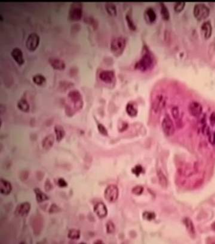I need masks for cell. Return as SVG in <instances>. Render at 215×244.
Listing matches in <instances>:
<instances>
[{
  "mask_svg": "<svg viewBox=\"0 0 215 244\" xmlns=\"http://www.w3.org/2000/svg\"><path fill=\"white\" fill-rule=\"evenodd\" d=\"M126 46V39L120 36L113 38L111 42V50L115 57L120 56L124 52Z\"/></svg>",
  "mask_w": 215,
  "mask_h": 244,
  "instance_id": "cell-1",
  "label": "cell"
},
{
  "mask_svg": "<svg viewBox=\"0 0 215 244\" xmlns=\"http://www.w3.org/2000/svg\"><path fill=\"white\" fill-rule=\"evenodd\" d=\"M68 99L71 103L73 105V110L77 112L81 110L84 105L83 97L78 90H72L68 95Z\"/></svg>",
  "mask_w": 215,
  "mask_h": 244,
  "instance_id": "cell-2",
  "label": "cell"
},
{
  "mask_svg": "<svg viewBox=\"0 0 215 244\" xmlns=\"http://www.w3.org/2000/svg\"><path fill=\"white\" fill-rule=\"evenodd\" d=\"M154 64V60L152 55L149 53H145L140 59L136 64V68L142 71H145L150 69Z\"/></svg>",
  "mask_w": 215,
  "mask_h": 244,
  "instance_id": "cell-3",
  "label": "cell"
},
{
  "mask_svg": "<svg viewBox=\"0 0 215 244\" xmlns=\"http://www.w3.org/2000/svg\"><path fill=\"white\" fill-rule=\"evenodd\" d=\"M83 16V4L81 2H74L71 4L68 17L73 21H79Z\"/></svg>",
  "mask_w": 215,
  "mask_h": 244,
  "instance_id": "cell-4",
  "label": "cell"
},
{
  "mask_svg": "<svg viewBox=\"0 0 215 244\" xmlns=\"http://www.w3.org/2000/svg\"><path fill=\"white\" fill-rule=\"evenodd\" d=\"M166 103V97L162 93L155 95L152 102V109L155 113L160 112L164 107Z\"/></svg>",
  "mask_w": 215,
  "mask_h": 244,
  "instance_id": "cell-5",
  "label": "cell"
},
{
  "mask_svg": "<svg viewBox=\"0 0 215 244\" xmlns=\"http://www.w3.org/2000/svg\"><path fill=\"white\" fill-rule=\"evenodd\" d=\"M210 13L208 7L203 3H198L195 5L194 8V14L198 20H203Z\"/></svg>",
  "mask_w": 215,
  "mask_h": 244,
  "instance_id": "cell-6",
  "label": "cell"
},
{
  "mask_svg": "<svg viewBox=\"0 0 215 244\" xmlns=\"http://www.w3.org/2000/svg\"><path fill=\"white\" fill-rule=\"evenodd\" d=\"M161 127L164 133L166 136L170 137L173 135L175 131V126L169 115H166L164 117L162 121Z\"/></svg>",
  "mask_w": 215,
  "mask_h": 244,
  "instance_id": "cell-7",
  "label": "cell"
},
{
  "mask_svg": "<svg viewBox=\"0 0 215 244\" xmlns=\"http://www.w3.org/2000/svg\"><path fill=\"white\" fill-rule=\"evenodd\" d=\"M119 191L118 187L115 185H109L105 190L104 196L105 199L110 203L115 202L118 198Z\"/></svg>",
  "mask_w": 215,
  "mask_h": 244,
  "instance_id": "cell-8",
  "label": "cell"
},
{
  "mask_svg": "<svg viewBox=\"0 0 215 244\" xmlns=\"http://www.w3.org/2000/svg\"><path fill=\"white\" fill-rule=\"evenodd\" d=\"M40 41V36L36 33H33L30 34L26 42V46L30 51H34L39 46Z\"/></svg>",
  "mask_w": 215,
  "mask_h": 244,
  "instance_id": "cell-9",
  "label": "cell"
},
{
  "mask_svg": "<svg viewBox=\"0 0 215 244\" xmlns=\"http://www.w3.org/2000/svg\"><path fill=\"white\" fill-rule=\"evenodd\" d=\"M188 110L191 115L198 116L202 113L203 107L200 103L197 102H193L189 105Z\"/></svg>",
  "mask_w": 215,
  "mask_h": 244,
  "instance_id": "cell-10",
  "label": "cell"
},
{
  "mask_svg": "<svg viewBox=\"0 0 215 244\" xmlns=\"http://www.w3.org/2000/svg\"><path fill=\"white\" fill-rule=\"evenodd\" d=\"M99 78L102 81L106 83H111L115 79V73L111 70H103L99 73Z\"/></svg>",
  "mask_w": 215,
  "mask_h": 244,
  "instance_id": "cell-11",
  "label": "cell"
},
{
  "mask_svg": "<svg viewBox=\"0 0 215 244\" xmlns=\"http://www.w3.org/2000/svg\"><path fill=\"white\" fill-rule=\"evenodd\" d=\"M11 55L18 65L22 66L24 63L25 60L23 58V54L22 50L20 48L15 47L13 49L11 50Z\"/></svg>",
  "mask_w": 215,
  "mask_h": 244,
  "instance_id": "cell-12",
  "label": "cell"
},
{
  "mask_svg": "<svg viewBox=\"0 0 215 244\" xmlns=\"http://www.w3.org/2000/svg\"><path fill=\"white\" fill-rule=\"evenodd\" d=\"M94 212L99 218H103L106 217L108 214L107 208L103 203H97L94 208Z\"/></svg>",
  "mask_w": 215,
  "mask_h": 244,
  "instance_id": "cell-13",
  "label": "cell"
},
{
  "mask_svg": "<svg viewBox=\"0 0 215 244\" xmlns=\"http://www.w3.org/2000/svg\"><path fill=\"white\" fill-rule=\"evenodd\" d=\"M12 191L11 183L3 179L0 180V192L3 195H9Z\"/></svg>",
  "mask_w": 215,
  "mask_h": 244,
  "instance_id": "cell-14",
  "label": "cell"
},
{
  "mask_svg": "<svg viewBox=\"0 0 215 244\" xmlns=\"http://www.w3.org/2000/svg\"><path fill=\"white\" fill-rule=\"evenodd\" d=\"M49 63L55 70H63L65 69L66 65L64 61L60 59L52 58L49 59Z\"/></svg>",
  "mask_w": 215,
  "mask_h": 244,
  "instance_id": "cell-15",
  "label": "cell"
},
{
  "mask_svg": "<svg viewBox=\"0 0 215 244\" xmlns=\"http://www.w3.org/2000/svg\"><path fill=\"white\" fill-rule=\"evenodd\" d=\"M31 210V205L29 203L25 202L20 204L16 208V212L19 216L26 215Z\"/></svg>",
  "mask_w": 215,
  "mask_h": 244,
  "instance_id": "cell-16",
  "label": "cell"
},
{
  "mask_svg": "<svg viewBox=\"0 0 215 244\" xmlns=\"http://www.w3.org/2000/svg\"><path fill=\"white\" fill-rule=\"evenodd\" d=\"M201 32L205 38H209L212 33V26L210 21H205L202 23L201 26Z\"/></svg>",
  "mask_w": 215,
  "mask_h": 244,
  "instance_id": "cell-17",
  "label": "cell"
},
{
  "mask_svg": "<svg viewBox=\"0 0 215 244\" xmlns=\"http://www.w3.org/2000/svg\"><path fill=\"white\" fill-rule=\"evenodd\" d=\"M144 17L145 20L150 23L154 22L157 18L155 10L151 7H148L144 12Z\"/></svg>",
  "mask_w": 215,
  "mask_h": 244,
  "instance_id": "cell-18",
  "label": "cell"
},
{
  "mask_svg": "<svg viewBox=\"0 0 215 244\" xmlns=\"http://www.w3.org/2000/svg\"><path fill=\"white\" fill-rule=\"evenodd\" d=\"M55 142V137L53 134H49L47 136L44 140H43L42 146L43 148L45 150H50Z\"/></svg>",
  "mask_w": 215,
  "mask_h": 244,
  "instance_id": "cell-19",
  "label": "cell"
},
{
  "mask_svg": "<svg viewBox=\"0 0 215 244\" xmlns=\"http://www.w3.org/2000/svg\"><path fill=\"white\" fill-rule=\"evenodd\" d=\"M125 110L127 114L131 117H135L137 115L138 110L137 105L133 102H129L125 107Z\"/></svg>",
  "mask_w": 215,
  "mask_h": 244,
  "instance_id": "cell-20",
  "label": "cell"
},
{
  "mask_svg": "<svg viewBox=\"0 0 215 244\" xmlns=\"http://www.w3.org/2000/svg\"><path fill=\"white\" fill-rule=\"evenodd\" d=\"M55 132L57 142H60L65 136V131L63 127L60 125H56L55 127Z\"/></svg>",
  "mask_w": 215,
  "mask_h": 244,
  "instance_id": "cell-21",
  "label": "cell"
},
{
  "mask_svg": "<svg viewBox=\"0 0 215 244\" xmlns=\"http://www.w3.org/2000/svg\"><path fill=\"white\" fill-rule=\"evenodd\" d=\"M34 192L36 196V200L38 203H41L48 200V197L40 188H35L34 190Z\"/></svg>",
  "mask_w": 215,
  "mask_h": 244,
  "instance_id": "cell-22",
  "label": "cell"
},
{
  "mask_svg": "<svg viewBox=\"0 0 215 244\" xmlns=\"http://www.w3.org/2000/svg\"><path fill=\"white\" fill-rule=\"evenodd\" d=\"M157 177L159 185L163 188H166L168 185V181L166 176L161 170H157Z\"/></svg>",
  "mask_w": 215,
  "mask_h": 244,
  "instance_id": "cell-23",
  "label": "cell"
},
{
  "mask_svg": "<svg viewBox=\"0 0 215 244\" xmlns=\"http://www.w3.org/2000/svg\"><path fill=\"white\" fill-rule=\"evenodd\" d=\"M18 108L23 112H28L29 111L30 106L27 100L25 98H21L17 103Z\"/></svg>",
  "mask_w": 215,
  "mask_h": 244,
  "instance_id": "cell-24",
  "label": "cell"
},
{
  "mask_svg": "<svg viewBox=\"0 0 215 244\" xmlns=\"http://www.w3.org/2000/svg\"><path fill=\"white\" fill-rule=\"evenodd\" d=\"M105 6L106 12L109 15L112 16H115L117 15V7L112 2H108L105 4Z\"/></svg>",
  "mask_w": 215,
  "mask_h": 244,
  "instance_id": "cell-25",
  "label": "cell"
},
{
  "mask_svg": "<svg viewBox=\"0 0 215 244\" xmlns=\"http://www.w3.org/2000/svg\"><path fill=\"white\" fill-rule=\"evenodd\" d=\"M183 222L186 227V229L188 231V232L191 234H194L195 233V228H194V226L193 224V221L188 218H184Z\"/></svg>",
  "mask_w": 215,
  "mask_h": 244,
  "instance_id": "cell-26",
  "label": "cell"
},
{
  "mask_svg": "<svg viewBox=\"0 0 215 244\" xmlns=\"http://www.w3.org/2000/svg\"><path fill=\"white\" fill-rule=\"evenodd\" d=\"M125 19L127 21V22L128 24L129 27L131 30L135 31L136 30V26L135 23L134 22L133 18H132V15L130 12H128L126 15H125Z\"/></svg>",
  "mask_w": 215,
  "mask_h": 244,
  "instance_id": "cell-27",
  "label": "cell"
},
{
  "mask_svg": "<svg viewBox=\"0 0 215 244\" xmlns=\"http://www.w3.org/2000/svg\"><path fill=\"white\" fill-rule=\"evenodd\" d=\"M160 5H161V14L163 18L165 20H168L170 18V13L169 9L164 4L161 3Z\"/></svg>",
  "mask_w": 215,
  "mask_h": 244,
  "instance_id": "cell-28",
  "label": "cell"
},
{
  "mask_svg": "<svg viewBox=\"0 0 215 244\" xmlns=\"http://www.w3.org/2000/svg\"><path fill=\"white\" fill-rule=\"evenodd\" d=\"M33 81L36 85L41 86L45 83L46 79L45 77L41 74H36L33 77Z\"/></svg>",
  "mask_w": 215,
  "mask_h": 244,
  "instance_id": "cell-29",
  "label": "cell"
},
{
  "mask_svg": "<svg viewBox=\"0 0 215 244\" xmlns=\"http://www.w3.org/2000/svg\"><path fill=\"white\" fill-rule=\"evenodd\" d=\"M80 231L77 229H71L69 231L68 234V237L72 240H77L79 239L80 238Z\"/></svg>",
  "mask_w": 215,
  "mask_h": 244,
  "instance_id": "cell-30",
  "label": "cell"
},
{
  "mask_svg": "<svg viewBox=\"0 0 215 244\" xmlns=\"http://www.w3.org/2000/svg\"><path fill=\"white\" fill-rule=\"evenodd\" d=\"M142 216L144 219L147 221L153 220L155 218V214L154 212H145L143 214Z\"/></svg>",
  "mask_w": 215,
  "mask_h": 244,
  "instance_id": "cell-31",
  "label": "cell"
},
{
  "mask_svg": "<svg viewBox=\"0 0 215 244\" xmlns=\"http://www.w3.org/2000/svg\"><path fill=\"white\" fill-rule=\"evenodd\" d=\"M106 232L109 234L113 233L115 230V226L112 221H109L106 223Z\"/></svg>",
  "mask_w": 215,
  "mask_h": 244,
  "instance_id": "cell-32",
  "label": "cell"
},
{
  "mask_svg": "<svg viewBox=\"0 0 215 244\" xmlns=\"http://www.w3.org/2000/svg\"><path fill=\"white\" fill-rule=\"evenodd\" d=\"M185 6V2H178L175 3L174 6V10L176 12H181L184 9Z\"/></svg>",
  "mask_w": 215,
  "mask_h": 244,
  "instance_id": "cell-33",
  "label": "cell"
},
{
  "mask_svg": "<svg viewBox=\"0 0 215 244\" xmlns=\"http://www.w3.org/2000/svg\"><path fill=\"white\" fill-rule=\"evenodd\" d=\"M132 191L135 195H140L144 191V188L140 186H137L133 188Z\"/></svg>",
  "mask_w": 215,
  "mask_h": 244,
  "instance_id": "cell-34",
  "label": "cell"
},
{
  "mask_svg": "<svg viewBox=\"0 0 215 244\" xmlns=\"http://www.w3.org/2000/svg\"><path fill=\"white\" fill-rule=\"evenodd\" d=\"M132 172L133 174H135L137 176H139L140 174L143 172V168L140 165H137L135 167H133L132 170Z\"/></svg>",
  "mask_w": 215,
  "mask_h": 244,
  "instance_id": "cell-35",
  "label": "cell"
},
{
  "mask_svg": "<svg viewBox=\"0 0 215 244\" xmlns=\"http://www.w3.org/2000/svg\"><path fill=\"white\" fill-rule=\"evenodd\" d=\"M86 22L89 23L94 29H96V28L98 27V22L93 17L87 18L86 21Z\"/></svg>",
  "mask_w": 215,
  "mask_h": 244,
  "instance_id": "cell-36",
  "label": "cell"
},
{
  "mask_svg": "<svg viewBox=\"0 0 215 244\" xmlns=\"http://www.w3.org/2000/svg\"><path fill=\"white\" fill-rule=\"evenodd\" d=\"M98 128L100 133H101L102 135L108 136V131L106 128H105V127L103 125H102V124H98Z\"/></svg>",
  "mask_w": 215,
  "mask_h": 244,
  "instance_id": "cell-37",
  "label": "cell"
},
{
  "mask_svg": "<svg viewBox=\"0 0 215 244\" xmlns=\"http://www.w3.org/2000/svg\"><path fill=\"white\" fill-rule=\"evenodd\" d=\"M171 112H172L173 116V118H174L175 119H179L180 114H179V110L178 107H174L172 109Z\"/></svg>",
  "mask_w": 215,
  "mask_h": 244,
  "instance_id": "cell-38",
  "label": "cell"
},
{
  "mask_svg": "<svg viewBox=\"0 0 215 244\" xmlns=\"http://www.w3.org/2000/svg\"><path fill=\"white\" fill-rule=\"evenodd\" d=\"M57 185L58 186L61 187V188H64L68 186V183L66 182V181L63 179V178H59L57 180Z\"/></svg>",
  "mask_w": 215,
  "mask_h": 244,
  "instance_id": "cell-39",
  "label": "cell"
},
{
  "mask_svg": "<svg viewBox=\"0 0 215 244\" xmlns=\"http://www.w3.org/2000/svg\"><path fill=\"white\" fill-rule=\"evenodd\" d=\"M44 188H45V190L47 191L51 190L52 189V188H53V186H52V183L50 182V181L48 179H47L46 181V182H45Z\"/></svg>",
  "mask_w": 215,
  "mask_h": 244,
  "instance_id": "cell-40",
  "label": "cell"
},
{
  "mask_svg": "<svg viewBox=\"0 0 215 244\" xmlns=\"http://www.w3.org/2000/svg\"><path fill=\"white\" fill-rule=\"evenodd\" d=\"M210 123L212 126H213L215 124V112H213L210 118Z\"/></svg>",
  "mask_w": 215,
  "mask_h": 244,
  "instance_id": "cell-41",
  "label": "cell"
},
{
  "mask_svg": "<svg viewBox=\"0 0 215 244\" xmlns=\"http://www.w3.org/2000/svg\"><path fill=\"white\" fill-rule=\"evenodd\" d=\"M212 228H213V230H215V222L212 224Z\"/></svg>",
  "mask_w": 215,
  "mask_h": 244,
  "instance_id": "cell-42",
  "label": "cell"
},
{
  "mask_svg": "<svg viewBox=\"0 0 215 244\" xmlns=\"http://www.w3.org/2000/svg\"></svg>",
  "mask_w": 215,
  "mask_h": 244,
  "instance_id": "cell-43",
  "label": "cell"
}]
</instances>
